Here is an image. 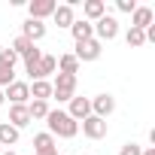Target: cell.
I'll list each match as a JSON object with an SVG mask.
<instances>
[{
	"instance_id": "1f68e13d",
	"label": "cell",
	"mask_w": 155,
	"mask_h": 155,
	"mask_svg": "<svg viewBox=\"0 0 155 155\" xmlns=\"http://www.w3.org/2000/svg\"><path fill=\"white\" fill-rule=\"evenodd\" d=\"M0 152H3V149H0Z\"/></svg>"
},
{
	"instance_id": "8fae6325",
	"label": "cell",
	"mask_w": 155,
	"mask_h": 155,
	"mask_svg": "<svg viewBox=\"0 0 155 155\" xmlns=\"http://www.w3.org/2000/svg\"><path fill=\"white\" fill-rule=\"evenodd\" d=\"M21 37H25L28 43H34V46H37V43L46 37V25H43V21H37V18H28V21L21 25Z\"/></svg>"
},
{
	"instance_id": "ac0fdd59",
	"label": "cell",
	"mask_w": 155,
	"mask_h": 155,
	"mask_svg": "<svg viewBox=\"0 0 155 155\" xmlns=\"http://www.w3.org/2000/svg\"><path fill=\"white\" fill-rule=\"evenodd\" d=\"M34 152H37V155H43V152H55V137H52L49 131L37 134V137H34Z\"/></svg>"
},
{
	"instance_id": "d4e9b609",
	"label": "cell",
	"mask_w": 155,
	"mask_h": 155,
	"mask_svg": "<svg viewBox=\"0 0 155 155\" xmlns=\"http://www.w3.org/2000/svg\"><path fill=\"white\" fill-rule=\"evenodd\" d=\"M119 155H143V146L131 140V143H125V146H122V152H119Z\"/></svg>"
},
{
	"instance_id": "6da1fadb",
	"label": "cell",
	"mask_w": 155,
	"mask_h": 155,
	"mask_svg": "<svg viewBox=\"0 0 155 155\" xmlns=\"http://www.w3.org/2000/svg\"><path fill=\"white\" fill-rule=\"evenodd\" d=\"M46 125H49V134H52V137H64V140H70V137L79 134V122H73L64 110H49Z\"/></svg>"
},
{
	"instance_id": "7c38bea8",
	"label": "cell",
	"mask_w": 155,
	"mask_h": 155,
	"mask_svg": "<svg viewBox=\"0 0 155 155\" xmlns=\"http://www.w3.org/2000/svg\"><path fill=\"white\" fill-rule=\"evenodd\" d=\"M9 125L15 131H21L25 125H31V113H28V104H15L9 107Z\"/></svg>"
},
{
	"instance_id": "9c48e42d",
	"label": "cell",
	"mask_w": 155,
	"mask_h": 155,
	"mask_svg": "<svg viewBox=\"0 0 155 155\" xmlns=\"http://www.w3.org/2000/svg\"><path fill=\"white\" fill-rule=\"evenodd\" d=\"M67 116H70L73 122H85V119L91 116V101H88V97H73Z\"/></svg>"
},
{
	"instance_id": "8992f818",
	"label": "cell",
	"mask_w": 155,
	"mask_h": 155,
	"mask_svg": "<svg viewBox=\"0 0 155 155\" xmlns=\"http://www.w3.org/2000/svg\"><path fill=\"white\" fill-rule=\"evenodd\" d=\"M113 113H116V97H113V94H97V97L91 101V116L107 119V116H113Z\"/></svg>"
},
{
	"instance_id": "83f0119b",
	"label": "cell",
	"mask_w": 155,
	"mask_h": 155,
	"mask_svg": "<svg viewBox=\"0 0 155 155\" xmlns=\"http://www.w3.org/2000/svg\"><path fill=\"white\" fill-rule=\"evenodd\" d=\"M143 155H155V146H149V149H143Z\"/></svg>"
},
{
	"instance_id": "2e32d148",
	"label": "cell",
	"mask_w": 155,
	"mask_h": 155,
	"mask_svg": "<svg viewBox=\"0 0 155 155\" xmlns=\"http://www.w3.org/2000/svg\"><path fill=\"white\" fill-rule=\"evenodd\" d=\"M149 25H152V9H149V6H137V9L131 12V28L146 31Z\"/></svg>"
},
{
	"instance_id": "cb8c5ba5",
	"label": "cell",
	"mask_w": 155,
	"mask_h": 155,
	"mask_svg": "<svg viewBox=\"0 0 155 155\" xmlns=\"http://www.w3.org/2000/svg\"><path fill=\"white\" fill-rule=\"evenodd\" d=\"M15 61H18V55L12 52V49H3V46H0V64H3V67H15Z\"/></svg>"
},
{
	"instance_id": "f1b7e54d",
	"label": "cell",
	"mask_w": 155,
	"mask_h": 155,
	"mask_svg": "<svg viewBox=\"0 0 155 155\" xmlns=\"http://www.w3.org/2000/svg\"><path fill=\"white\" fill-rule=\"evenodd\" d=\"M0 155H15V152H12V149H6V152H0Z\"/></svg>"
},
{
	"instance_id": "277c9868",
	"label": "cell",
	"mask_w": 155,
	"mask_h": 155,
	"mask_svg": "<svg viewBox=\"0 0 155 155\" xmlns=\"http://www.w3.org/2000/svg\"><path fill=\"white\" fill-rule=\"evenodd\" d=\"M101 52H104V43H97L94 37L91 40H85V43H76V52H73V58L76 61H97L101 58Z\"/></svg>"
},
{
	"instance_id": "ba28073f",
	"label": "cell",
	"mask_w": 155,
	"mask_h": 155,
	"mask_svg": "<svg viewBox=\"0 0 155 155\" xmlns=\"http://www.w3.org/2000/svg\"><path fill=\"white\" fill-rule=\"evenodd\" d=\"M82 134H85L88 140H101V137H107V119L88 116V119L82 122Z\"/></svg>"
},
{
	"instance_id": "7a4b0ae2",
	"label": "cell",
	"mask_w": 155,
	"mask_h": 155,
	"mask_svg": "<svg viewBox=\"0 0 155 155\" xmlns=\"http://www.w3.org/2000/svg\"><path fill=\"white\" fill-rule=\"evenodd\" d=\"M52 97L58 104H70L76 97V76L70 73H58L55 76V82H52Z\"/></svg>"
},
{
	"instance_id": "d6986e66",
	"label": "cell",
	"mask_w": 155,
	"mask_h": 155,
	"mask_svg": "<svg viewBox=\"0 0 155 155\" xmlns=\"http://www.w3.org/2000/svg\"><path fill=\"white\" fill-rule=\"evenodd\" d=\"M15 143H18V131L9 122H0V149L3 146H15Z\"/></svg>"
},
{
	"instance_id": "5bb4252c",
	"label": "cell",
	"mask_w": 155,
	"mask_h": 155,
	"mask_svg": "<svg viewBox=\"0 0 155 155\" xmlns=\"http://www.w3.org/2000/svg\"><path fill=\"white\" fill-rule=\"evenodd\" d=\"M82 12H85V21H91V25H94L101 15H107V3H104V0H85Z\"/></svg>"
},
{
	"instance_id": "4316f807",
	"label": "cell",
	"mask_w": 155,
	"mask_h": 155,
	"mask_svg": "<svg viewBox=\"0 0 155 155\" xmlns=\"http://www.w3.org/2000/svg\"><path fill=\"white\" fill-rule=\"evenodd\" d=\"M116 6H119V12H128V15L137 9V3H134V0H116Z\"/></svg>"
},
{
	"instance_id": "3957f363",
	"label": "cell",
	"mask_w": 155,
	"mask_h": 155,
	"mask_svg": "<svg viewBox=\"0 0 155 155\" xmlns=\"http://www.w3.org/2000/svg\"><path fill=\"white\" fill-rule=\"evenodd\" d=\"M91 28H94V40H97V43H110V40L119 37V21H116L113 15H101Z\"/></svg>"
},
{
	"instance_id": "5b68a950",
	"label": "cell",
	"mask_w": 155,
	"mask_h": 155,
	"mask_svg": "<svg viewBox=\"0 0 155 155\" xmlns=\"http://www.w3.org/2000/svg\"><path fill=\"white\" fill-rule=\"evenodd\" d=\"M3 97H9V104L15 107V104H28L31 101V88H28V82H9L6 85V91H3Z\"/></svg>"
},
{
	"instance_id": "30bf717a",
	"label": "cell",
	"mask_w": 155,
	"mask_h": 155,
	"mask_svg": "<svg viewBox=\"0 0 155 155\" xmlns=\"http://www.w3.org/2000/svg\"><path fill=\"white\" fill-rule=\"evenodd\" d=\"M55 70H58V58H52V55H43V58L37 61L34 73H31V82H37V79H46V76H52Z\"/></svg>"
},
{
	"instance_id": "9a60e30c",
	"label": "cell",
	"mask_w": 155,
	"mask_h": 155,
	"mask_svg": "<svg viewBox=\"0 0 155 155\" xmlns=\"http://www.w3.org/2000/svg\"><path fill=\"white\" fill-rule=\"evenodd\" d=\"M52 18H55V25L58 28H70L76 18H73V3H61L55 12H52Z\"/></svg>"
},
{
	"instance_id": "4dcf8cb0",
	"label": "cell",
	"mask_w": 155,
	"mask_h": 155,
	"mask_svg": "<svg viewBox=\"0 0 155 155\" xmlns=\"http://www.w3.org/2000/svg\"><path fill=\"white\" fill-rule=\"evenodd\" d=\"M43 155H58V149H55V152H43Z\"/></svg>"
},
{
	"instance_id": "44dd1931",
	"label": "cell",
	"mask_w": 155,
	"mask_h": 155,
	"mask_svg": "<svg viewBox=\"0 0 155 155\" xmlns=\"http://www.w3.org/2000/svg\"><path fill=\"white\" fill-rule=\"evenodd\" d=\"M28 113H31V122L34 119H46L49 116V101H31L28 104Z\"/></svg>"
},
{
	"instance_id": "484cf974",
	"label": "cell",
	"mask_w": 155,
	"mask_h": 155,
	"mask_svg": "<svg viewBox=\"0 0 155 155\" xmlns=\"http://www.w3.org/2000/svg\"><path fill=\"white\" fill-rule=\"evenodd\" d=\"M9 82H15V73H12L9 67L0 64V85H9Z\"/></svg>"
},
{
	"instance_id": "f546056e",
	"label": "cell",
	"mask_w": 155,
	"mask_h": 155,
	"mask_svg": "<svg viewBox=\"0 0 155 155\" xmlns=\"http://www.w3.org/2000/svg\"><path fill=\"white\" fill-rule=\"evenodd\" d=\"M3 101H6V97H3V88H0V104H3Z\"/></svg>"
},
{
	"instance_id": "4fadbf2b",
	"label": "cell",
	"mask_w": 155,
	"mask_h": 155,
	"mask_svg": "<svg viewBox=\"0 0 155 155\" xmlns=\"http://www.w3.org/2000/svg\"><path fill=\"white\" fill-rule=\"evenodd\" d=\"M70 34H73V40H76V43H85V40H91V37H94V28H91V21H85V18H82V21H73V25H70Z\"/></svg>"
},
{
	"instance_id": "ffe728a7",
	"label": "cell",
	"mask_w": 155,
	"mask_h": 155,
	"mask_svg": "<svg viewBox=\"0 0 155 155\" xmlns=\"http://www.w3.org/2000/svg\"><path fill=\"white\" fill-rule=\"evenodd\" d=\"M76 70H79V61H76L73 55H61V58H58V73H70V76H76Z\"/></svg>"
},
{
	"instance_id": "7402d4cb",
	"label": "cell",
	"mask_w": 155,
	"mask_h": 155,
	"mask_svg": "<svg viewBox=\"0 0 155 155\" xmlns=\"http://www.w3.org/2000/svg\"><path fill=\"white\" fill-rule=\"evenodd\" d=\"M21 58H25V70H28V76H31V73H34V67H37V61L43 58V52H40L37 46H31V49H28Z\"/></svg>"
},
{
	"instance_id": "e0dca14e",
	"label": "cell",
	"mask_w": 155,
	"mask_h": 155,
	"mask_svg": "<svg viewBox=\"0 0 155 155\" xmlns=\"http://www.w3.org/2000/svg\"><path fill=\"white\" fill-rule=\"evenodd\" d=\"M28 88H31V101H49L52 97V82H46V79H37Z\"/></svg>"
},
{
	"instance_id": "603a6c76",
	"label": "cell",
	"mask_w": 155,
	"mask_h": 155,
	"mask_svg": "<svg viewBox=\"0 0 155 155\" xmlns=\"http://www.w3.org/2000/svg\"><path fill=\"white\" fill-rule=\"evenodd\" d=\"M125 40H128V46H131V49H140V46H146V34H143L140 28H131V31L125 34Z\"/></svg>"
},
{
	"instance_id": "52a82bcc",
	"label": "cell",
	"mask_w": 155,
	"mask_h": 155,
	"mask_svg": "<svg viewBox=\"0 0 155 155\" xmlns=\"http://www.w3.org/2000/svg\"><path fill=\"white\" fill-rule=\"evenodd\" d=\"M58 9V3H55V0H31V3H28V18H37V21H43V18H49L52 12Z\"/></svg>"
}]
</instances>
